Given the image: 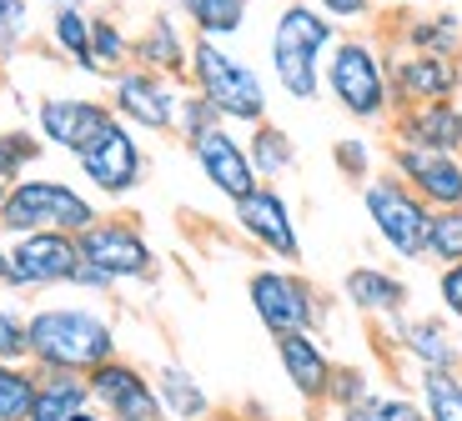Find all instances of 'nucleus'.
Here are the masks:
<instances>
[{"instance_id":"dca6fc26","label":"nucleus","mask_w":462,"mask_h":421,"mask_svg":"<svg viewBox=\"0 0 462 421\" xmlns=\"http://www.w3.org/2000/svg\"><path fill=\"white\" fill-rule=\"evenodd\" d=\"M186 151H191L197 171L207 176V186L221 196V201H242V196L262 181L256 166H252V156H246V141L236 136L226 121L211 125V131H201L197 141H186Z\"/></svg>"},{"instance_id":"72a5a7b5","label":"nucleus","mask_w":462,"mask_h":421,"mask_svg":"<svg viewBox=\"0 0 462 421\" xmlns=\"http://www.w3.org/2000/svg\"><path fill=\"white\" fill-rule=\"evenodd\" d=\"M428 256L442 266L462 261V206H448V211H432L428 226Z\"/></svg>"},{"instance_id":"2f4dec72","label":"nucleus","mask_w":462,"mask_h":421,"mask_svg":"<svg viewBox=\"0 0 462 421\" xmlns=\"http://www.w3.org/2000/svg\"><path fill=\"white\" fill-rule=\"evenodd\" d=\"M41 156H46L41 131H25V125L0 131V186H11V181H21V176H31V166Z\"/></svg>"},{"instance_id":"6ab92c4d","label":"nucleus","mask_w":462,"mask_h":421,"mask_svg":"<svg viewBox=\"0 0 462 421\" xmlns=\"http://www.w3.org/2000/svg\"><path fill=\"white\" fill-rule=\"evenodd\" d=\"M393 342L402 346V356L417 366V371H452L462 366V342L452 336L448 316H393Z\"/></svg>"},{"instance_id":"f03ea898","label":"nucleus","mask_w":462,"mask_h":421,"mask_svg":"<svg viewBox=\"0 0 462 421\" xmlns=\"http://www.w3.org/2000/svg\"><path fill=\"white\" fill-rule=\"evenodd\" d=\"M322 91L357 125H387L397 111L393 76H387V46L377 35H337V46L322 60Z\"/></svg>"},{"instance_id":"4c0bfd02","label":"nucleus","mask_w":462,"mask_h":421,"mask_svg":"<svg viewBox=\"0 0 462 421\" xmlns=\"http://www.w3.org/2000/svg\"><path fill=\"white\" fill-rule=\"evenodd\" d=\"M31 35V0H0V60H11Z\"/></svg>"},{"instance_id":"2eb2a0df","label":"nucleus","mask_w":462,"mask_h":421,"mask_svg":"<svg viewBox=\"0 0 462 421\" xmlns=\"http://www.w3.org/2000/svg\"><path fill=\"white\" fill-rule=\"evenodd\" d=\"M387 171L402 176L432 211L462 206V156H452V151H428V146L393 141L387 146Z\"/></svg>"},{"instance_id":"37998d69","label":"nucleus","mask_w":462,"mask_h":421,"mask_svg":"<svg viewBox=\"0 0 462 421\" xmlns=\"http://www.w3.org/2000/svg\"><path fill=\"white\" fill-rule=\"evenodd\" d=\"M0 286H11V251L0 246Z\"/></svg>"},{"instance_id":"9d476101","label":"nucleus","mask_w":462,"mask_h":421,"mask_svg":"<svg viewBox=\"0 0 462 421\" xmlns=\"http://www.w3.org/2000/svg\"><path fill=\"white\" fill-rule=\"evenodd\" d=\"M111 111L131 125V131H151V136H171L176 131V105H181V91L171 76H156L146 66H121L111 70Z\"/></svg>"},{"instance_id":"cd10ccee","label":"nucleus","mask_w":462,"mask_h":421,"mask_svg":"<svg viewBox=\"0 0 462 421\" xmlns=\"http://www.w3.org/2000/svg\"><path fill=\"white\" fill-rule=\"evenodd\" d=\"M402 50H432V56H462V15H407L402 25Z\"/></svg>"},{"instance_id":"a211bd4d","label":"nucleus","mask_w":462,"mask_h":421,"mask_svg":"<svg viewBox=\"0 0 462 421\" xmlns=\"http://www.w3.org/2000/svg\"><path fill=\"white\" fill-rule=\"evenodd\" d=\"M277 346V362H282V376H287V387L297 391L307 407H327L332 397V352L317 342V331H287V336H272Z\"/></svg>"},{"instance_id":"ea45409f","label":"nucleus","mask_w":462,"mask_h":421,"mask_svg":"<svg viewBox=\"0 0 462 421\" xmlns=\"http://www.w3.org/2000/svg\"><path fill=\"white\" fill-rule=\"evenodd\" d=\"M438 301H442V311H448V321L462 326V261H452L438 271Z\"/></svg>"},{"instance_id":"aec40b11","label":"nucleus","mask_w":462,"mask_h":421,"mask_svg":"<svg viewBox=\"0 0 462 421\" xmlns=\"http://www.w3.org/2000/svg\"><path fill=\"white\" fill-rule=\"evenodd\" d=\"M393 141L407 146H428V151H452L462 156V96L457 101H428V105H402L387 121Z\"/></svg>"},{"instance_id":"f257e3e1","label":"nucleus","mask_w":462,"mask_h":421,"mask_svg":"<svg viewBox=\"0 0 462 421\" xmlns=\"http://www.w3.org/2000/svg\"><path fill=\"white\" fill-rule=\"evenodd\" d=\"M337 21L322 15L312 0H287L272 21L266 35V60H272V76L291 101L312 105L322 96V60L337 46Z\"/></svg>"},{"instance_id":"a18cd8bd","label":"nucleus","mask_w":462,"mask_h":421,"mask_svg":"<svg viewBox=\"0 0 462 421\" xmlns=\"http://www.w3.org/2000/svg\"><path fill=\"white\" fill-rule=\"evenodd\" d=\"M56 5H81V0H56Z\"/></svg>"},{"instance_id":"c85d7f7f","label":"nucleus","mask_w":462,"mask_h":421,"mask_svg":"<svg viewBox=\"0 0 462 421\" xmlns=\"http://www.w3.org/2000/svg\"><path fill=\"white\" fill-rule=\"evenodd\" d=\"M417 401H422L428 421H462V366L417 371Z\"/></svg>"},{"instance_id":"412c9836","label":"nucleus","mask_w":462,"mask_h":421,"mask_svg":"<svg viewBox=\"0 0 462 421\" xmlns=\"http://www.w3.org/2000/svg\"><path fill=\"white\" fill-rule=\"evenodd\" d=\"M131 66H146L156 76H171L176 86H186V70H191V41H186L181 21L171 11H156L141 35H131Z\"/></svg>"},{"instance_id":"423d86ee","label":"nucleus","mask_w":462,"mask_h":421,"mask_svg":"<svg viewBox=\"0 0 462 421\" xmlns=\"http://www.w3.org/2000/svg\"><path fill=\"white\" fill-rule=\"evenodd\" d=\"M362 211H367L372 231L397 261H422L428 256V226H432V206L393 171H372L362 181Z\"/></svg>"},{"instance_id":"39448f33","label":"nucleus","mask_w":462,"mask_h":421,"mask_svg":"<svg viewBox=\"0 0 462 421\" xmlns=\"http://www.w3.org/2000/svg\"><path fill=\"white\" fill-rule=\"evenodd\" d=\"M101 216L96 201L81 186L60 176H21L0 196V236H25V231H70L81 236Z\"/></svg>"},{"instance_id":"bb28decb","label":"nucleus","mask_w":462,"mask_h":421,"mask_svg":"<svg viewBox=\"0 0 462 421\" xmlns=\"http://www.w3.org/2000/svg\"><path fill=\"white\" fill-rule=\"evenodd\" d=\"M176 11L186 15V25L197 35L231 41V35H242L246 15H252V0H176Z\"/></svg>"},{"instance_id":"f704fd0d","label":"nucleus","mask_w":462,"mask_h":421,"mask_svg":"<svg viewBox=\"0 0 462 421\" xmlns=\"http://www.w3.org/2000/svg\"><path fill=\"white\" fill-rule=\"evenodd\" d=\"M332 166L352 186H362L372 171H377V146H372V141H362V136H342V141H332Z\"/></svg>"},{"instance_id":"f3484780","label":"nucleus","mask_w":462,"mask_h":421,"mask_svg":"<svg viewBox=\"0 0 462 421\" xmlns=\"http://www.w3.org/2000/svg\"><path fill=\"white\" fill-rule=\"evenodd\" d=\"M111 121H116L111 101H96V96H41L35 101V131H41V141L66 151V156H76L86 141H96Z\"/></svg>"},{"instance_id":"0eeeda50","label":"nucleus","mask_w":462,"mask_h":421,"mask_svg":"<svg viewBox=\"0 0 462 421\" xmlns=\"http://www.w3.org/2000/svg\"><path fill=\"white\" fill-rule=\"evenodd\" d=\"M246 301H252L256 321L266 336H287V331H317L322 326V297L291 266H256L246 276Z\"/></svg>"},{"instance_id":"58836bf2","label":"nucleus","mask_w":462,"mask_h":421,"mask_svg":"<svg viewBox=\"0 0 462 421\" xmlns=\"http://www.w3.org/2000/svg\"><path fill=\"white\" fill-rule=\"evenodd\" d=\"M367 391H372V376L362 371V366H337V371H332V397H327V407L342 411V407H352L357 397H367Z\"/></svg>"},{"instance_id":"4468645a","label":"nucleus","mask_w":462,"mask_h":421,"mask_svg":"<svg viewBox=\"0 0 462 421\" xmlns=\"http://www.w3.org/2000/svg\"><path fill=\"white\" fill-rule=\"evenodd\" d=\"M387 76H393L397 111H402V105H428V101H457L462 96V56L387 50Z\"/></svg>"},{"instance_id":"ddd939ff","label":"nucleus","mask_w":462,"mask_h":421,"mask_svg":"<svg viewBox=\"0 0 462 421\" xmlns=\"http://www.w3.org/2000/svg\"><path fill=\"white\" fill-rule=\"evenodd\" d=\"M86 381H91V401L106 411V421H166L156 381H151L141 366H131L121 352H116L111 362L91 366Z\"/></svg>"},{"instance_id":"20e7f679","label":"nucleus","mask_w":462,"mask_h":421,"mask_svg":"<svg viewBox=\"0 0 462 421\" xmlns=\"http://www.w3.org/2000/svg\"><path fill=\"white\" fill-rule=\"evenodd\" d=\"M186 86L201 91L217 115L226 125H246L266 121L272 101H266V80L256 76V66H246L236 50H226V41H211V35H191V70H186Z\"/></svg>"},{"instance_id":"393cba45","label":"nucleus","mask_w":462,"mask_h":421,"mask_svg":"<svg viewBox=\"0 0 462 421\" xmlns=\"http://www.w3.org/2000/svg\"><path fill=\"white\" fill-rule=\"evenodd\" d=\"M51 46H56L76 70L101 76V70H96V56H91V11H86V5H56V11H51Z\"/></svg>"},{"instance_id":"1a4fd4ad","label":"nucleus","mask_w":462,"mask_h":421,"mask_svg":"<svg viewBox=\"0 0 462 421\" xmlns=\"http://www.w3.org/2000/svg\"><path fill=\"white\" fill-rule=\"evenodd\" d=\"M81 246V261L96 266L111 286H126V281H151L156 276V251L151 241L141 236L136 221H121V216H96L91 226L76 236Z\"/></svg>"},{"instance_id":"b1692460","label":"nucleus","mask_w":462,"mask_h":421,"mask_svg":"<svg viewBox=\"0 0 462 421\" xmlns=\"http://www.w3.org/2000/svg\"><path fill=\"white\" fill-rule=\"evenodd\" d=\"M151 381H156V397H162L166 416H176V421H207V416H211V397H207V387H201V381H197L191 371H186V366L166 362L162 371L151 376Z\"/></svg>"},{"instance_id":"473e14b6","label":"nucleus","mask_w":462,"mask_h":421,"mask_svg":"<svg viewBox=\"0 0 462 421\" xmlns=\"http://www.w3.org/2000/svg\"><path fill=\"white\" fill-rule=\"evenodd\" d=\"M91 56H96V70H101V76L131 66V35L121 31V21H111V15H91Z\"/></svg>"},{"instance_id":"c756f323","label":"nucleus","mask_w":462,"mask_h":421,"mask_svg":"<svg viewBox=\"0 0 462 421\" xmlns=\"http://www.w3.org/2000/svg\"><path fill=\"white\" fill-rule=\"evenodd\" d=\"M342 421H428V411H422V401H417V397L372 387L367 397H357L352 407H342Z\"/></svg>"},{"instance_id":"c9c22d12","label":"nucleus","mask_w":462,"mask_h":421,"mask_svg":"<svg viewBox=\"0 0 462 421\" xmlns=\"http://www.w3.org/2000/svg\"><path fill=\"white\" fill-rule=\"evenodd\" d=\"M211 125H221L217 105H211L201 91H191V86H186V91H181V105H176V136H181V141H197L201 131H211Z\"/></svg>"},{"instance_id":"7c9ffc66","label":"nucleus","mask_w":462,"mask_h":421,"mask_svg":"<svg viewBox=\"0 0 462 421\" xmlns=\"http://www.w3.org/2000/svg\"><path fill=\"white\" fill-rule=\"evenodd\" d=\"M35 381L41 371L31 362H0V421H31Z\"/></svg>"},{"instance_id":"4be33fe9","label":"nucleus","mask_w":462,"mask_h":421,"mask_svg":"<svg viewBox=\"0 0 462 421\" xmlns=\"http://www.w3.org/2000/svg\"><path fill=\"white\" fill-rule=\"evenodd\" d=\"M342 297H346V307L362 311V316L393 321L412 307V286L397 271H387V266H352V271L342 276Z\"/></svg>"},{"instance_id":"7ed1b4c3","label":"nucleus","mask_w":462,"mask_h":421,"mask_svg":"<svg viewBox=\"0 0 462 421\" xmlns=\"http://www.w3.org/2000/svg\"><path fill=\"white\" fill-rule=\"evenodd\" d=\"M116 326L91 307H35L31 311V366L35 371H91L111 362Z\"/></svg>"},{"instance_id":"c03bdc74","label":"nucleus","mask_w":462,"mask_h":421,"mask_svg":"<svg viewBox=\"0 0 462 421\" xmlns=\"http://www.w3.org/2000/svg\"><path fill=\"white\" fill-rule=\"evenodd\" d=\"M0 101H5V70H0Z\"/></svg>"},{"instance_id":"9b49d317","label":"nucleus","mask_w":462,"mask_h":421,"mask_svg":"<svg viewBox=\"0 0 462 421\" xmlns=\"http://www.w3.org/2000/svg\"><path fill=\"white\" fill-rule=\"evenodd\" d=\"M231 221L272 261L282 266L301 261V231H297V216H291V201L277 191V181H256L242 201H231Z\"/></svg>"},{"instance_id":"6e6552de","label":"nucleus","mask_w":462,"mask_h":421,"mask_svg":"<svg viewBox=\"0 0 462 421\" xmlns=\"http://www.w3.org/2000/svg\"><path fill=\"white\" fill-rule=\"evenodd\" d=\"M70 160L81 166L86 186H91L96 196H106V201H126V196H136L141 181H146V146H141V136L121 121V115H116L96 141H86Z\"/></svg>"},{"instance_id":"79ce46f5","label":"nucleus","mask_w":462,"mask_h":421,"mask_svg":"<svg viewBox=\"0 0 462 421\" xmlns=\"http://www.w3.org/2000/svg\"><path fill=\"white\" fill-rule=\"evenodd\" d=\"M70 421H106V411H101V407H96V401H91V407H81V411H76V416H70Z\"/></svg>"},{"instance_id":"f8f14e48","label":"nucleus","mask_w":462,"mask_h":421,"mask_svg":"<svg viewBox=\"0 0 462 421\" xmlns=\"http://www.w3.org/2000/svg\"><path fill=\"white\" fill-rule=\"evenodd\" d=\"M11 286L15 291H51V286H70L76 266H81V246L70 231H25L11 236Z\"/></svg>"},{"instance_id":"a878e982","label":"nucleus","mask_w":462,"mask_h":421,"mask_svg":"<svg viewBox=\"0 0 462 421\" xmlns=\"http://www.w3.org/2000/svg\"><path fill=\"white\" fill-rule=\"evenodd\" d=\"M246 156H252V166H256L262 181H282V176L297 166V141L266 115V121L252 125V136H246Z\"/></svg>"},{"instance_id":"e433bc0d","label":"nucleus","mask_w":462,"mask_h":421,"mask_svg":"<svg viewBox=\"0 0 462 421\" xmlns=\"http://www.w3.org/2000/svg\"><path fill=\"white\" fill-rule=\"evenodd\" d=\"M0 362H31V316L21 307H0Z\"/></svg>"},{"instance_id":"5701e85b","label":"nucleus","mask_w":462,"mask_h":421,"mask_svg":"<svg viewBox=\"0 0 462 421\" xmlns=\"http://www.w3.org/2000/svg\"><path fill=\"white\" fill-rule=\"evenodd\" d=\"M81 407H91V381L81 371H41L31 421H70Z\"/></svg>"},{"instance_id":"a19ab883","label":"nucleus","mask_w":462,"mask_h":421,"mask_svg":"<svg viewBox=\"0 0 462 421\" xmlns=\"http://www.w3.org/2000/svg\"><path fill=\"white\" fill-rule=\"evenodd\" d=\"M312 5L322 15H332V21H367L377 0H312Z\"/></svg>"}]
</instances>
